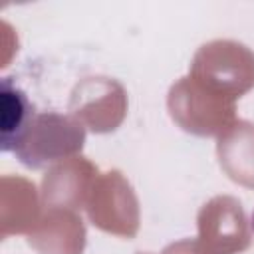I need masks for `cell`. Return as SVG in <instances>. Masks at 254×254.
Here are the masks:
<instances>
[{"mask_svg":"<svg viewBox=\"0 0 254 254\" xmlns=\"http://www.w3.org/2000/svg\"><path fill=\"white\" fill-rule=\"evenodd\" d=\"M32 117L34 105L26 91L10 77H4L0 81V149L4 153L16 151L28 133Z\"/></svg>","mask_w":254,"mask_h":254,"instance_id":"1","label":"cell"},{"mask_svg":"<svg viewBox=\"0 0 254 254\" xmlns=\"http://www.w3.org/2000/svg\"><path fill=\"white\" fill-rule=\"evenodd\" d=\"M250 224H252V228H254V210H252V216H250Z\"/></svg>","mask_w":254,"mask_h":254,"instance_id":"2","label":"cell"}]
</instances>
